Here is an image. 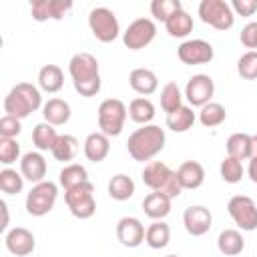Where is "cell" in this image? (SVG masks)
Here are the masks:
<instances>
[{
	"label": "cell",
	"mask_w": 257,
	"mask_h": 257,
	"mask_svg": "<svg viewBox=\"0 0 257 257\" xmlns=\"http://www.w3.org/2000/svg\"><path fill=\"white\" fill-rule=\"evenodd\" d=\"M64 86V72L58 64H44L38 70V88L44 92H58Z\"/></svg>",
	"instance_id": "603a6c76"
},
{
	"label": "cell",
	"mask_w": 257,
	"mask_h": 257,
	"mask_svg": "<svg viewBox=\"0 0 257 257\" xmlns=\"http://www.w3.org/2000/svg\"><path fill=\"white\" fill-rule=\"evenodd\" d=\"M20 157V145L16 139H0V163L4 167H10Z\"/></svg>",
	"instance_id": "60d3db41"
},
{
	"label": "cell",
	"mask_w": 257,
	"mask_h": 257,
	"mask_svg": "<svg viewBox=\"0 0 257 257\" xmlns=\"http://www.w3.org/2000/svg\"><path fill=\"white\" fill-rule=\"evenodd\" d=\"M247 175H249V179L257 185V157H253V159H249V167H247Z\"/></svg>",
	"instance_id": "f6af8a7d"
},
{
	"label": "cell",
	"mask_w": 257,
	"mask_h": 257,
	"mask_svg": "<svg viewBox=\"0 0 257 257\" xmlns=\"http://www.w3.org/2000/svg\"><path fill=\"white\" fill-rule=\"evenodd\" d=\"M58 183L64 191L72 189V187H78L82 183H88V171L84 165H78V163H68L62 167V171L58 173Z\"/></svg>",
	"instance_id": "484cf974"
},
{
	"label": "cell",
	"mask_w": 257,
	"mask_h": 257,
	"mask_svg": "<svg viewBox=\"0 0 257 257\" xmlns=\"http://www.w3.org/2000/svg\"><path fill=\"white\" fill-rule=\"evenodd\" d=\"M126 116H128V108L118 98H104L98 104V110H96L98 128L106 137H118L124 128Z\"/></svg>",
	"instance_id": "5b68a950"
},
{
	"label": "cell",
	"mask_w": 257,
	"mask_h": 257,
	"mask_svg": "<svg viewBox=\"0 0 257 257\" xmlns=\"http://www.w3.org/2000/svg\"><path fill=\"white\" fill-rule=\"evenodd\" d=\"M177 179H179L183 191L185 189H189V191L199 189L205 183V169L197 161H185L177 169Z\"/></svg>",
	"instance_id": "ffe728a7"
},
{
	"label": "cell",
	"mask_w": 257,
	"mask_h": 257,
	"mask_svg": "<svg viewBox=\"0 0 257 257\" xmlns=\"http://www.w3.org/2000/svg\"><path fill=\"white\" fill-rule=\"evenodd\" d=\"M128 116L137 124H151L155 118V104L147 96H137L128 102Z\"/></svg>",
	"instance_id": "1f68e13d"
},
{
	"label": "cell",
	"mask_w": 257,
	"mask_h": 257,
	"mask_svg": "<svg viewBox=\"0 0 257 257\" xmlns=\"http://www.w3.org/2000/svg\"><path fill=\"white\" fill-rule=\"evenodd\" d=\"M68 74L72 78L74 90L80 96H96L100 92V72H98V60L90 52H76L68 60Z\"/></svg>",
	"instance_id": "6da1fadb"
},
{
	"label": "cell",
	"mask_w": 257,
	"mask_h": 257,
	"mask_svg": "<svg viewBox=\"0 0 257 257\" xmlns=\"http://www.w3.org/2000/svg\"><path fill=\"white\" fill-rule=\"evenodd\" d=\"M24 187V177L16 169L4 167L0 171V191L6 195H18Z\"/></svg>",
	"instance_id": "8d00e7d4"
},
{
	"label": "cell",
	"mask_w": 257,
	"mask_h": 257,
	"mask_svg": "<svg viewBox=\"0 0 257 257\" xmlns=\"http://www.w3.org/2000/svg\"><path fill=\"white\" fill-rule=\"evenodd\" d=\"M257 157V135H251V159Z\"/></svg>",
	"instance_id": "7dc6e473"
},
{
	"label": "cell",
	"mask_w": 257,
	"mask_h": 257,
	"mask_svg": "<svg viewBox=\"0 0 257 257\" xmlns=\"http://www.w3.org/2000/svg\"><path fill=\"white\" fill-rule=\"evenodd\" d=\"M227 213L241 231L257 229V205L247 195H235L227 203Z\"/></svg>",
	"instance_id": "30bf717a"
},
{
	"label": "cell",
	"mask_w": 257,
	"mask_h": 257,
	"mask_svg": "<svg viewBox=\"0 0 257 257\" xmlns=\"http://www.w3.org/2000/svg\"><path fill=\"white\" fill-rule=\"evenodd\" d=\"M219 175H221V179H223L225 183L235 185V183H239V181L243 179V175H245L243 163L237 161V159H233V157H225V159L221 161V165H219Z\"/></svg>",
	"instance_id": "74e56055"
},
{
	"label": "cell",
	"mask_w": 257,
	"mask_h": 257,
	"mask_svg": "<svg viewBox=\"0 0 257 257\" xmlns=\"http://www.w3.org/2000/svg\"><path fill=\"white\" fill-rule=\"evenodd\" d=\"M56 141H58V133H56V128L50 122L42 120V122H38L32 128V143H34V147L40 153L42 151H52L54 145H56Z\"/></svg>",
	"instance_id": "f546056e"
},
{
	"label": "cell",
	"mask_w": 257,
	"mask_h": 257,
	"mask_svg": "<svg viewBox=\"0 0 257 257\" xmlns=\"http://www.w3.org/2000/svg\"><path fill=\"white\" fill-rule=\"evenodd\" d=\"M46 171H48V165H46V159L42 157L40 151H30V153H24L22 159H20V173L26 181L30 183H42L46 181Z\"/></svg>",
	"instance_id": "ac0fdd59"
},
{
	"label": "cell",
	"mask_w": 257,
	"mask_h": 257,
	"mask_svg": "<svg viewBox=\"0 0 257 257\" xmlns=\"http://www.w3.org/2000/svg\"><path fill=\"white\" fill-rule=\"evenodd\" d=\"M42 92L32 82H18L10 88L4 98V112L14 118H26L38 108H42Z\"/></svg>",
	"instance_id": "3957f363"
},
{
	"label": "cell",
	"mask_w": 257,
	"mask_h": 257,
	"mask_svg": "<svg viewBox=\"0 0 257 257\" xmlns=\"http://www.w3.org/2000/svg\"><path fill=\"white\" fill-rule=\"evenodd\" d=\"M183 225L189 235L201 237V235L209 233V229L213 225V215L205 205H191L183 213Z\"/></svg>",
	"instance_id": "9a60e30c"
},
{
	"label": "cell",
	"mask_w": 257,
	"mask_h": 257,
	"mask_svg": "<svg viewBox=\"0 0 257 257\" xmlns=\"http://www.w3.org/2000/svg\"><path fill=\"white\" fill-rule=\"evenodd\" d=\"M64 203L76 219H90L96 213L94 185L88 181V183H82L78 187L64 191Z\"/></svg>",
	"instance_id": "ba28073f"
},
{
	"label": "cell",
	"mask_w": 257,
	"mask_h": 257,
	"mask_svg": "<svg viewBox=\"0 0 257 257\" xmlns=\"http://www.w3.org/2000/svg\"><path fill=\"white\" fill-rule=\"evenodd\" d=\"M237 72L245 80H255L257 78V50H247L245 54L239 56Z\"/></svg>",
	"instance_id": "ab89813d"
},
{
	"label": "cell",
	"mask_w": 257,
	"mask_h": 257,
	"mask_svg": "<svg viewBox=\"0 0 257 257\" xmlns=\"http://www.w3.org/2000/svg\"><path fill=\"white\" fill-rule=\"evenodd\" d=\"M78 145H80V143H78L76 137H72V135H58V141H56V145H54V149H52L50 153H52V157H54L56 161L68 163V161H72V159L76 157Z\"/></svg>",
	"instance_id": "e575fe53"
},
{
	"label": "cell",
	"mask_w": 257,
	"mask_h": 257,
	"mask_svg": "<svg viewBox=\"0 0 257 257\" xmlns=\"http://www.w3.org/2000/svg\"><path fill=\"white\" fill-rule=\"evenodd\" d=\"M225 118H227L225 106H223L221 102H215V100L207 102V104L201 106V110H199V122H201L205 128H215V126L223 124Z\"/></svg>",
	"instance_id": "836d02e7"
},
{
	"label": "cell",
	"mask_w": 257,
	"mask_h": 257,
	"mask_svg": "<svg viewBox=\"0 0 257 257\" xmlns=\"http://www.w3.org/2000/svg\"><path fill=\"white\" fill-rule=\"evenodd\" d=\"M185 98L189 102V106H205L207 102H211L213 94H215V82L209 74H193L187 84H185Z\"/></svg>",
	"instance_id": "7c38bea8"
},
{
	"label": "cell",
	"mask_w": 257,
	"mask_h": 257,
	"mask_svg": "<svg viewBox=\"0 0 257 257\" xmlns=\"http://www.w3.org/2000/svg\"><path fill=\"white\" fill-rule=\"evenodd\" d=\"M183 98H185V94L181 92L179 84L177 82H167L161 90V108L167 114H171V112H175L177 108L183 106Z\"/></svg>",
	"instance_id": "d590c367"
},
{
	"label": "cell",
	"mask_w": 257,
	"mask_h": 257,
	"mask_svg": "<svg viewBox=\"0 0 257 257\" xmlns=\"http://www.w3.org/2000/svg\"><path fill=\"white\" fill-rule=\"evenodd\" d=\"M231 10L237 16H253L257 12V2L255 0H233Z\"/></svg>",
	"instance_id": "ee69618b"
},
{
	"label": "cell",
	"mask_w": 257,
	"mask_h": 257,
	"mask_svg": "<svg viewBox=\"0 0 257 257\" xmlns=\"http://www.w3.org/2000/svg\"><path fill=\"white\" fill-rule=\"evenodd\" d=\"M155 36H157V24L151 18H137L122 32V44L128 50H141L149 46L155 40Z\"/></svg>",
	"instance_id": "8fae6325"
},
{
	"label": "cell",
	"mask_w": 257,
	"mask_h": 257,
	"mask_svg": "<svg viewBox=\"0 0 257 257\" xmlns=\"http://www.w3.org/2000/svg\"><path fill=\"white\" fill-rule=\"evenodd\" d=\"M4 245H6V249H8L12 255H16V257H26V255H30V253L34 251L36 239H34L32 231H28L26 227H14V229H10V231L6 233Z\"/></svg>",
	"instance_id": "e0dca14e"
},
{
	"label": "cell",
	"mask_w": 257,
	"mask_h": 257,
	"mask_svg": "<svg viewBox=\"0 0 257 257\" xmlns=\"http://www.w3.org/2000/svg\"><path fill=\"white\" fill-rule=\"evenodd\" d=\"M22 131L20 118H14L10 114H4L0 118V139H16Z\"/></svg>",
	"instance_id": "b9f144b4"
},
{
	"label": "cell",
	"mask_w": 257,
	"mask_h": 257,
	"mask_svg": "<svg viewBox=\"0 0 257 257\" xmlns=\"http://www.w3.org/2000/svg\"><path fill=\"white\" fill-rule=\"evenodd\" d=\"M88 26L98 42H112L120 34L116 14L106 6H96L88 12Z\"/></svg>",
	"instance_id": "52a82bcc"
},
{
	"label": "cell",
	"mask_w": 257,
	"mask_h": 257,
	"mask_svg": "<svg viewBox=\"0 0 257 257\" xmlns=\"http://www.w3.org/2000/svg\"><path fill=\"white\" fill-rule=\"evenodd\" d=\"M135 181L128 177V175H124V173H118V175H114L110 181H108V187H106V191H108V197L110 199H114V201H128L133 195H135Z\"/></svg>",
	"instance_id": "83f0119b"
},
{
	"label": "cell",
	"mask_w": 257,
	"mask_h": 257,
	"mask_svg": "<svg viewBox=\"0 0 257 257\" xmlns=\"http://www.w3.org/2000/svg\"><path fill=\"white\" fill-rule=\"evenodd\" d=\"M42 116L52 126H62L70 118V104L64 98H48L42 106Z\"/></svg>",
	"instance_id": "cb8c5ba5"
},
{
	"label": "cell",
	"mask_w": 257,
	"mask_h": 257,
	"mask_svg": "<svg viewBox=\"0 0 257 257\" xmlns=\"http://www.w3.org/2000/svg\"><path fill=\"white\" fill-rule=\"evenodd\" d=\"M167 257H179V255H167Z\"/></svg>",
	"instance_id": "c3c4849f"
},
{
	"label": "cell",
	"mask_w": 257,
	"mask_h": 257,
	"mask_svg": "<svg viewBox=\"0 0 257 257\" xmlns=\"http://www.w3.org/2000/svg\"><path fill=\"white\" fill-rule=\"evenodd\" d=\"M128 84L137 94L149 96L159 88V78L151 68H135L128 74Z\"/></svg>",
	"instance_id": "44dd1931"
},
{
	"label": "cell",
	"mask_w": 257,
	"mask_h": 257,
	"mask_svg": "<svg viewBox=\"0 0 257 257\" xmlns=\"http://www.w3.org/2000/svg\"><path fill=\"white\" fill-rule=\"evenodd\" d=\"M70 10H72L70 0H34L30 4V14L36 22L62 20Z\"/></svg>",
	"instance_id": "5bb4252c"
},
{
	"label": "cell",
	"mask_w": 257,
	"mask_h": 257,
	"mask_svg": "<svg viewBox=\"0 0 257 257\" xmlns=\"http://www.w3.org/2000/svg\"><path fill=\"white\" fill-rule=\"evenodd\" d=\"M145 225L141 223V219L137 217H122L116 223V239L120 241V245L135 249L145 241Z\"/></svg>",
	"instance_id": "2e32d148"
},
{
	"label": "cell",
	"mask_w": 257,
	"mask_h": 257,
	"mask_svg": "<svg viewBox=\"0 0 257 257\" xmlns=\"http://www.w3.org/2000/svg\"><path fill=\"white\" fill-rule=\"evenodd\" d=\"M165 28L169 32V36L173 38H185L193 32V16L183 8L179 10L177 14H173L167 22H165Z\"/></svg>",
	"instance_id": "4dcf8cb0"
},
{
	"label": "cell",
	"mask_w": 257,
	"mask_h": 257,
	"mask_svg": "<svg viewBox=\"0 0 257 257\" xmlns=\"http://www.w3.org/2000/svg\"><path fill=\"white\" fill-rule=\"evenodd\" d=\"M0 207H2V211H4V223H2V229H6V227H8V205L2 201Z\"/></svg>",
	"instance_id": "bcb514c9"
},
{
	"label": "cell",
	"mask_w": 257,
	"mask_h": 257,
	"mask_svg": "<svg viewBox=\"0 0 257 257\" xmlns=\"http://www.w3.org/2000/svg\"><path fill=\"white\" fill-rule=\"evenodd\" d=\"M58 199V187L52 181H42L32 185L26 195V213L32 217H44L54 209Z\"/></svg>",
	"instance_id": "8992f818"
},
{
	"label": "cell",
	"mask_w": 257,
	"mask_h": 257,
	"mask_svg": "<svg viewBox=\"0 0 257 257\" xmlns=\"http://www.w3.org/2000/svg\"><path fill=\"white\" fill-rule=\"evenodd\" d=\"M241 44L249 50H257V22H247L243 28H241Z\"/></svg>",
	"instance_id": "7bdbcfd3"
},
{
	"label": "cell",
	"mask_w": 257,
	"mask_h": 257,
	"mask_svg": "<svg viewBox=\"0 0 257 257\" xmlns=\"http://www.w3.org/2000/svg\"><path fill=\"white\" fill-rule=\"evenodd\" d=\"M82 151H84V157H86L90 163H102V161L108 157V153H110V137H106V135L100 133V131L90 133V135L84 139Z\"/></svg>",
	"instance_id": "d6986e66"
},
{
	"label": "cell",
	"mask_w": 257,
	"mask_h": 257,
	"mask_svg": "<svg viewBox=\"0 0 257 257\" xmlns=\"http://www.w3.org/2000/svg\"><path fill=\"white\" fill-rule=\"evenodd\" d=\"M195 120H197V114L193 112V106L183 104L175 112L167 114V128H171L173 133H187L195 124Z\"/></svg>",
	"instance_id": "f1b7e54d"
},
{
	"label": "cell",
	"mask_w": 257,
	"mask_h": 257,
	"mask_svg": "<svg viewBox=\"0 0 257 257\" xmlns=\"http://www.w3.org/2000/svg\"><path fill=\"white\" fill-rule=\"evenodd\" d=\"M171 203H173V199H169V197L163 195V193L153 191V193H149V195L143 199V211H145V215H147L149 219H153V221H163V219L171 213Z\"/></svg>",
	"instance_id": "7402d4cb"
},
{
	"label": "cell",
	"mask_w": 257,
	"mask_h": 257,
	"mask_svg": "<svg viewBox=\"0 0 257 257\" xmlns=\"http://www.w3.org/2000/svg\"><path fill=\"white\" fill-rule=\"evenodd\" d=\"M177 56L183 64H207L213 60L215 56V50H213V44L203 40V38H191V40H185L179 44L177 48Z\"/></svg>",
	"instance_id": "4fadbf2b"
},
{
	"label": "cell",
	"mask_w": 257,
	"mask_h": 257,
	"mask_svg": "<svg viewBox=\"0 0 257 257\" xmlns=\"http://www.w3.org/2000/svg\"><path fill=\"white\" fill-rule=\"evenodd\" d=\"M179 10H183L181 0H153L151 2V14L161 22H167Z\"/></svg>",
	"instance_id": "f35d334b"
},
{
	"label": "cell",
	"mask_w": 257,
	"mask_h": 257,
	"mask_svg": "<svg viewBox=\"0 0 257 257\" xmlns=\"http://www.w3.org/2000/svg\"><path fill=\"white\" fill-rule=\"evenodd\" d=\"M199 18L213 26L215 30H229L235 24V14L231 10V4L225 0H201L199 4Z\"/></svg>",
	"instance_id": "9c48e42d"
},
{
	"label": "cell",
	"mask_w": 257,
	"mask_h": 257,
	"mask_svg": "<svg viewBox=\"0 0 257 257\" xmlns=\"http://www.w3.org/2000/svg\"><path fill=\"white\" fill-rule=\"evenodd\" d=\"M217 249L225 257H235V255L243 253L245 239H243L241 231H237V229H225V231H221L219 237H217Z\"/></svg>",
	"instance_id": "d4e9b609"
},
{
	"label": "cell",
	"mask_w": 257,
	"mask_h": 257,
	"mask_svg": "<svg viewBox=\"0 0 257 257\" xmlns=\"http://www.w3.org/2000/svg\"><path fill=\"white\" fill-rule=\"evenodd\" d=\"M171 241V229L165 221H153L149 227H147V233H145V243L151 247V249H163L167 247Z\"/></svg>",
	"instance_id": "d6a6232c"
},
{
	"label": "cell",
	"mask_w": 257,
	"mask_h": 257,
	"mask_svg": "<svg viewBox=\"0 0 257 257\" xmlns=\"http://www.w3.org/2000/svg\"><path fill=\"white\" fill-rule=\"evenodd\" d=\"M165 128H161L159 124H143L128 137L126 151L133 157V161L151 163L165 149Z\"/></svg>",
	"instance_id": "7a4b0ae2"
},
{
	"label": "cell",
	"mask_w": 257,
	"mask_h": 257,
	"mask_svg": "<svg viewBox=\"0 0 257 257\" xmlns=\"http://www.w3.org/2000/svg\"><path fill=\"white\" fill-rule=\"evenodd\" d=\"M143 183L157 193L167 195L169 199H177L183 193V187L177 179V171H173L167 163L161 161H151L143 169Z\"/></svg>",
	"instance_id": "277c9868"
},
{
	"label": "cell",
	"mask_w": 257,
	"mask_h": 257,
	"mask_svg": "<svg viewBox=\"0 0 257 257\" xmlns=\"http://www.w3.org/2000/svg\"><path fill=\"white\" fill-rule=\"evenodd\" d=\"M225 149H227V157H233L237 161H245V159H251V135L247 133H233L227 143H225Z\"/></svg>",
	"instance_id": "4316f807"
}]
</instances>
